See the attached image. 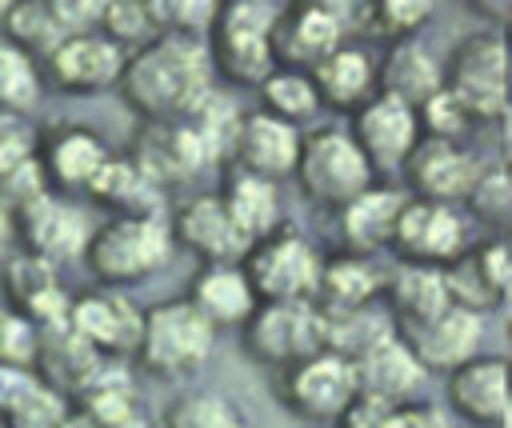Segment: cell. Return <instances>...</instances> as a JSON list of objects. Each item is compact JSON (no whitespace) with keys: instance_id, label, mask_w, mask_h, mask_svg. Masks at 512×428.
Listing matches in <instances>:
<instances>
[{"instance_id":"obj_1","label":"cell","mask_w":512,"mask_h":428,"mask_svg":"<svg viewBox=\"0 0 512 428\" xmlns=\"http://www.w3.org/2000/svg\"><path fill=\"white\" fill-rule=\"evenodd\" d=\"M140 124H188L216 92L204 36H160L128 56L116 84Z\"/></svg>"},{"instance_id":"obj_2","label":"cell","mask_w":512,"mask_h":428,"mask_svg":"<svg viewBox=\"0 0 512 428\" xmlns=\"http://www.w3.org/2000/svg\"><path fill=\"white\" fill-rule=\"evenodd\" d=\"M176 252L168 216H108L84 244V264L100 288H132L156 276Z\"/></svg>"},{"instance_id":"obj_3","label":"cell","mask_w":512,"mask_h":428,"mask_svg":"<svg viewBox=\"0 0 512 428\" xmlns=\"http://www.w3.org/2000/svg\"><path fill=\"white\" fill-rule=\"evenodd\" d=\"M216 336L220 332L184 296H172L144 308V328L132 360L156 380H188L208 364Z\"/></svg>"},{"instance_id":"obj_4","label":"cell","mask_w":512,"mask_h":428,"mask_svg":"<svg viewBox=\"0 0 512 428\" xmlns=\"http://www.w3.org/2000/svg\"><path fill=\"white\" fill-rule=\"evenodd\" d=\"M280 4L264 0H232L216 8V20L204 36L212 72L224 76L228 84L260 88L276 72L272 56V24H276Z\"/></svg>"},{"instance_id":"obj_5","label":"cell","mask_w":512,"mask_h":428,"mask_svg":"<svg viewBox=\"0 0 512 428\" xmlns=\"http://www.w3.org/2000/svg\"><path fill=\"white\" fill-rule=\"evenodd\" d=\"M296 184L304 200H312L316 208L344 212L356 196H364L376 184V172L348 128H316L300 144Z\"/></svg>"},{"instance_id":"obj_6","label":"cell","mask_w":512,"mask_h":428,"mask_svg":"<svg viewBox=\"0 0 512 428\" xmlns=\"http://www.w3.org/2000/svg\"><path fill=\"white\" fill-rule=\"evenodd\" d=\"M512 44L496 28L468 32L444 64V88L476 116V120H500V112L512 104Z\"/></svg>"},{"instance_id":"obj_7","label":"cell","mask_w":512,"mask_h":428,"mask_svg":"<svg viewBox=\"0 0 512 428\" xmlns=\"http://www.w3.org/2000/svg\"><path fill=\"white\" fill-rule=\"evenodd\" d=\"M240 268L260 304H312L320 288L324 256L296 228H276L272 236L248 248Z\"/></svg>"},{"instance_id":"obj_8","label":"cell","mask_w":512,"mask_h":428,"mask_svg":"<svg viewBox=\"0 0 512 428\" xmlns=\"http://www.w3.org/2000/svg\"><path fill=\"white\" fill-rule=\"evenodd\" d=\"M272 392L276 400L296 416V420H340L348 404L360 396L356 392V372L352 360L336 352H316L284 372H272Z\"/></svg>"},{"instance_id":"obj_9","label":"cell","mask_w":512,"mask_h":428,"mask_svg":"<svg viewBox=\"0 0 512 428\" xmlns=\"http://www.w3.org/2000/svg\"><path fill=\"white\" fill-rule=\"evenodd\" d=\"M348 24H352V8H344V4H328V0L280 4L276 24H272L276 68L312 72L320 60H328L336 48H344Z\"/></svg>"},{"instance_id":"obj_10","label":"cell","mask_w":512,"mask_h":428,"mask_svg":"<svg viewBox=\"0 0 512 428\" xmlns=\"http://www.w3.org/2000/svg\"><path fill=\"white\" fill-rule=\"evenodd\" d=\"M248 360L284 372L316 352H324L320 308L316 304H256L248 324L240 328Z\"/></svg>"},{"instance_id":"obj_11","label":"cell","mask_w":512,"mask_h":428,"mask_svg":"<svg viewBox=\"0 0 512 428\" xmlns=\"http://www.w3.org/2000/svg\"><path fill=\"white\" fill-rule=\"evenodd\" d=\"M8 224H12V232L20 236L24 252H28V256H40V260H48V264L84 256V244H88V236H92V232L84 228L80 208H76L68 196L52 192V188H44V192L28 196L24 204H16V208L8 212Z\"/></svg>"},{"instance_id":"obj_12","label":"cell","mask_w":512,"mask_h":428,"mask_svg":"<svg viewBox=\"0 0 512 428\" xmlns=\"http://www.w3.org/2000/svg\"><path fill=\"white\" fill-rule=\"evenodd\" d=\"M108 160H112V148L88 124L68 120V124H48L44 132H36V168L44 184L60 196L88 192Z\"/></svg>"},{"instance_id":"obj_13","label":"cell","mask_w":512,"mask_h":428,"mask_svg":"<svg viewBox=\"0 0 512 428\" xmlns=\"http://www.w3.org/2000/svg\"><path fill=\"white\" fill-rule=\"evenodd\" d=\"M68 328L104 360L120 364L124 356H136L144 308H136L120 288H92L72 296Z\"/></svg>"},{"instance_id":"obj_14","label":"cell","mask_w":512,"mask_h":428,"mask_svg":"<svg viewBox=\"0 0 512 428\" xmlns=\"http://www.w3.org/2000/svg\"><path fill=\"white\" fill-rule=\"evenodd\" d=\"M128 64V52L116 48L104 32H80L68 36L60 48L44 56V84L64 96H96L120 84Z\"/></svg>"},{"instance_id":"obj_15","label":"cell","mask_w":512,"mask_h":428,"mask_svg":"<svg viewBox=\"0 0 512 428\" xmlns=\"http://www.w3.org/2000/svg\"><path fill=\"white\" fill-rule=\"evenodd\" d=\"M404 176H408V188L416 192V200L456 208V204H468L472 188L484 176V164L456 140L420 136V144L404 160Z\"/></svg>"},{"instance_id":"obj_16","label":"cell","mask_w":512,"mask_h":428,"mask_svg":"<svg viewBox=\"0 0 512 428\" xmlns=\"http://www.w3.org/2000/svg\"><path fill=\"white\" fill-rule=\"evenodd\" d=\"M464 248H468V236H464L460 208L408 196L396 224V240H392V252L400 256V264L448 268Z\"/></svg>"},{"instance_id":"obj_17","label":"cell","mask_w":512,"mask_h":428,"mask_svg":"<svg viewBox=\"0 0 512 428\" xmlns=\"http://www.w3.org/2000/svg\"><path fill=\"white\" fill-rule=\"evenodd\" d=\"M420 112L408 108L396 96L376 92L356 116H352V140L360 144L364 160L372 164V172H404V160L412 156V148L420 144Z\"/></svg>"},{"instance_id":"obj_18","label":"cell","mask_w":512,"mask_h":428,"mask_svg":"<svg viewBox=\"0 0 512 428\" xmlns=\"http://www.w3.org/2000/svg\"><path fill=\"white\" fill-rule=\"evenodd\" d=\"M396 336L408 344V352L420 360L424 372H456L460 364H468L472 356H480V336H484V320L468 308H444L432 320H416V324H396Z\"/></svg>"},{"instance_id":"obj_19","label":"cell","mask_w":512,"mask_h":428,"mask_svg":"<svg viewBox=\"0 0 512 428\" xmlns=\"http://www.w3.org/2000/svg\"><path fill=\"white\" fill-rule=\"evenodd\" d=\"M172 240L176 248H188L200 264H240L248 256V240L240 236V228L232 224L220 192H204L184 200L172 212Z\"/></svg>"},{"instance_id":"obj_20","label":"cell","mask_w":512,"mask_h":428,"mask_svg":"<svg viewBox=\"0 0 512 428\" xmlns=\"http://www.w3.org/2000/svg\"><path fill=\"white\" fill-rule=\"evenodd\" d=\"M448 408L480 428H512V376L504 356H472L448 372Z\"/></svg>"},{"instance_id":"obj_21","label":"cell","mask_w":512,"mask_h":428,"mask_svg":"<svg viewBox=\"0 0 512 428\" xmlns=\"http://www.w3.org/2000/svg\"><path fill=\"white\" fill-rule=\"evenodd\" d=\"M128 156L140 164V172L160 192L188 184L212 160V152L204 148V140L196 136L192 124H140Z\"/></svg>"},{"instance_id":"obj_22","label":"cell","mask_w":512,"mask_h":428,"mask_svg":"<svg viewBox=\"0 0 512 428\" xmlns=\"http://www.w3.org/2000/svg\"><path fill=\"white\" fill-rule=\"evenodd\" d=\"M300 144H304V136L296 132V124H288V120H280V116L260 108V112H244L240 116V128H236L228 160H232V168L276 184L284 176H296Z\"/></svg>"},{"instance_id":"obj_23","label":"cell","mask_w":512,"mask_h":428,"mask_svg":"<svg viewBox=\"0 0 512 428\" xmlns=\"http://www.w3.org/2000/svg\"><path fill=\"white\" fill-rule=\"evenodd\" d=\"M444 284L456 308H468L476 316L500 308L508 284H512V244L504 240H484L464 248L448 268H444Z\"/></svg>"},{"instance_id":"obj_24","label":"cell","mask_w":512,"mask_h":428,"mask_svg":"<svg viewBox=\"0 0 512 428\" xmlns=\"http://www.w3.org/2000/svg\"><path fill=\"white\" fill-rule=\"evenodd\" d=\"M0 284H4V304L12 312H20L28 324L52 328V324H64L68 320L72 296L64 292V284L56 276V264L20 252V256H12L4 264Z\"/></svg>"},{"instance_id":"obj_25","label":"cell","mask_w":512,"mask_h":428,"mask_svg":"<svg viewBox=\"0 0 512 428\" xmlns=\"http://www.w3.org/2000/svg\"><path fill=\"white\" fill-rule=\"evenodd\" d=\"M184 300H188L216 332H224V328H244L248 316H252L256 304H260L240 264H200L196 276L188 280Z\"/></svg>"},{"instance_id":"obj_26","label":"cell","mask_w":512,"mask_h":428,"mask_svg":"<svg viewBox=\"0 0 512 428\" xmlns=\"http://www.w3.org/2000/svg\"><path fill=\"white\" fill-rule=\"evenodd\" d=\"M352 372H356V392L368 400H380L388 408L408 404L412 392L420 388V380L428 376L396 332L388 340H380L376 348H368L360 360H352Z\"/></svg>"},{"instance_id":"obj_27","label":"cell","mask_w":512,"mask_h":428,"mask_svg":"<svg viewBox=\"0 0 512 428\" xmlns=\"http://www.w3.org/2000/svg\"><path fill=\"white\" fill-rule=\"evenodd\" d=\"M408 196H400L396 188H368L364 196H356L340 216V240H344V252H356V256H376L384 248H392L396 240V224H400V212H404Z\"/></svg>"},{"instance_id":"obj_28","label":"cell","mask_w":512,"mask_h":428,"mask_svg":"<svg viewBox=\"0 0 512 428\" xmlns=\"http://www.w3.org/2000/svg\"><path fill=\"white\" fill-rule=\"evenodd\" d=\"M308 76L320 92V104H328L336 112H352V116L380 92V68L372 64V56L364 48H352V44L336 48Z\"/></svg>"},{"instance_id":"obj_29","label":"cell","mask_w":512,"mask_h":428,"mask_svg":"<svg viewBox=\"0 0 512 428\" xmlns=\"http://www.w3.org/2000/svg\"><path fill=\"white\" fill-rule=\"evenodd\" d=\"M380 92L420 112L436 92H444V64L420 40L388 44L384 64H380Z\"/></svg>"},{"instance_id":"obj_30","label":"cell","mask_w":512,"mask_h":428,"mask_svg":"<svg viewBox=\"0 0 512 428\" xmlns=\"http://www.w3.org/2000/svg\"><path fill=\"white\" fill-rule=\"evenodd\" d=\"M380 292H384V276L376 272L372 256L336 252V256H324L320 288L312 304L324 312H356V308H372Z\"/></svg>"},{"instance_id":"obj_31","label":"cell","mask_w":512,"mask_h":428,"mask_svg":"<svg viewBox=\"0 0 512 428\" xmlns=\"http://www.w3.org/2000/svg\"><path fill=\"white\" fill-rule=\"evenodd\" d=\"M72 404H76L72 416L84 428H148L144 404H140L132 380L116 364H104V372Z\"/></svg>"},{"instance_id":"obj_32","label":"cell","mask_w":512,"mask_h":428,"mask_svg":"<svg viewBox=\"0 0 512 428\" xmlns=\"http://www.w3.org/2000/svg\"><path fill=\"white\" fill-rule=\"evenodd\" d=\"M88 196L112 216H164V192L140 172V164L128 152L124 156L112 152V160L92 180Z\"/></svg>"},{"instance_id":"obj_33","label":"cell","mask_w":512,"mask_h":428,"mask_svg":"<svg viewBox=\"0 0 512 428\" xmlns=\"http://www.w3.org/2000/svg\"><path fill=\"white\" fill-rule=\"evenodd\" d=\"M220 200L232 216V224L240 228V236L248 244L272 236L280 224V196H276V184L272 180H260L252 172H240V168H228L224 176V188H220Z\"/></svg>"},{"instance_id":"obj_34","label":"cell","mask_w":512,"mask_h":428,"mask_svg":"<svg viewBox=\"0 0 512 428\" xmlns=\"http://www.w3.org/2000/svg\"><path fill=\"white\" fill-rule=\"evenodd\" d=\"M384 292H388V316H392V324L432 320L444 308H452V296H448V284H444V268L400 264Z\"/></svg>"},{"instance_id":"obj_35","label":"cell","mask_w":512,"mask_h":428,"mask_svg":"<svg viewBox=\"0 0 512 428\" xmlns=\"http://www.w3.org/2000/svg\"><path fill=\"white\" fill-rule=\"evenodd\" d=\"M160 428H252L244 408L212 388H184L164 404Z\"/></svg>"},{"instance_id":"obj_36","label":"cell","mask_w":512,"mask_h":428,"mask_svg":"<svg viewBox=\"0 0 512 428\" xmlns=\"http://www.w3.org/2000/svg\"><path fill=\"white\" fill-rule=\"evenodd\" d=\"M44 96V68L0 32V112L28 116Z\"/></svg>"},{"instance_id":"obj_37","label":"cell","mask_w":512,"mask_h":428,"mask_svg":"<svg viewBox=\"0 0 512 428\" xmlns=\"http://www.w3.org/2000/svg\"><path fill=\"white\" fill-rule=\"evenodd\" d=\"M432 4L428 0H376L364 8H352V24H360L364 32L400 44V40H416V32L432 20Z\"/></svg>"},{"instance_id":"obj_38","label":"cell","mask_w":512,"mask_h":428,"mask_svg":"<svg viewBox=\"0 0 512 428\" xmlns=\"http://www.w3.org/2000/svg\"><path fill=\"white\" fill-rule=\"evenodd\" d=\"M260 100L264 112L288 120V124H304L320 112V92L312 84L308 72H292V68H276L264 84H260Z\"/></svg>"},{"instance_id":"obj_39","label":"cell","mask_w":512,"mask_h":428,"mask_svg":"<svg viewBox=\"0 0 512 428\" xmlns=\"http://www.w3.org/2000/svg\"><path fill=\"white\" fill-rule=\"evenodd\" d=\"M96 32H104L116 48H124L128 56L140 52L144 44L160 40V24H156V12L152 4L144 0H112V4H100V24Z\"/></svg>"},{"instance_id":"obj_40","label":"cell","mask_w":512,"mask_h":428,"mask_svg":"<svg viewBox=\"0 0 512 428\" xmlns=\"http://www.w3.org/2000/svg\"><path fill=\"white\" fill-rule=\"evenodd\" d=\"M36 164V132L24 124V116L0 112V184L24 176Z\"/></svg>"},{"instance_id":"obj_41","label":"cell","mask_w":512,"mask_h":428,"mask_svg":"<svg viewBox=\"0 0 512 428\" xmlns=\"http://www.w3.org/2000/svg\"><path fill=\"white\" fill-rule=\"evenodd\" d=\"M476 116L444 88V92H436L424 108H420V132L424 136H436V140H456L460 144V136L468 132V124H472Z\"/></svg>"},{"instance_id":"obj_42","label":"cell","mask_w":512,"mask_h":428,"mask_svg":"<svg viewBox=\"0 0 512 428\" xmlns=\"http://www.w3.org/2000/svg\"><path fill=\"white\" fill-rule=\"evenodd\" d=\"M36 344H40V328L28 324L20 312H12L0 300V364L32 368L36 364Z\"/></svg>"},{"instance_id":"obj_43","label":"cell","mask_w":512,"mask_h":428,"mask_svg":"<svg viewBox=\"0 0 512 428\" xmlns=\"http://www.w3.org/2000/svg\"><path fill=\"white\" fill-rule=\"evenodd\" d=\"M468 204H472V208H476L484 220H500V216L508 212V204H512V192H508V172H504V168H484V176H480V184L472 188Z\"/></svg>"},{"instance_id":"obj_44","label":"cell","mask_w":512,"mask_h":428,"mask_svg":"<svg viewBox=\"0 0 512 428\" xmlns=\"http://www.w3.org/2000/svg\"><path fill=\"white\" fill-rule=\"evenodd\" d=\"M384 428H452V424H448V416H444L440 408L408 400V404H396V408L388 412Z\"/></svg>"},{"instance_id":"obj_45","label":"cell","mask_w":512,"mask_h":428,"mask_svg":"<svg viewBox=\"0 0 512 428\" xmlns=\"http://www.w3.org/2000/svg\"><path fill=\"white\" fill-rule=\"evenodd\" d=\"M388 404H380V400H368V396H356L352 404H348V412L336 420L340 428H384V420H388Z\"/></svg>"},{"instance_id":"obj_46","label":"cell","mask_w":512,"mask_h":428,"mask_svg":"<svg viewBox=\"0 0 512 428\" xmlns=\"http://www.w3.org/2000/svg\"><path fill=\"white\" fill-rule=\"evenodd\" d=\"M496 156H500V168L512 172V104L496 120Z\"/></svg>"},{"instance_id":"obj_47","label":"cell","mask_w":512,"mask_h":428,"mask_svg":"<svg viewBox=\"0 0 512 428\" xmlns=\"http://www.w3.org/2000/svg\"><path fill=\"white\" fill-rule=\"evenodd\" d=\"M484 16H488L492 28L504 32V40L512 44V0H504V4H484Z\"/></svg>"},{"instance_id":"obj_48","label":"cell","mask_w":512,"mask_h":428,"mask_svg":"<svg viewBox=\"0 0 512 428\" xmlns=\"http://www.w3.org/2000/svg\"><path fill=\"white\" fill-rule=\"evenodd\" d=\"M500 316H504V328L512 332V284H508V292H504V300H500V308H496Z\"/></svg>"},{"instance_id":"obj_49","label":"cell","mask_w":512,"mask_h":428,"mask_svg":"<svg viewBox=\"0 0 512 428\" xmlns=\"http://www.w3.org/2000/svg\"><path fill=\"white\" fill-rule=\"evenodd\" d=\"M68 428H84V424H80V420H76V416H72V420H68Z\"/></svg>"},{"instance_id":"obj_50","label":"cell","mask_w":512,"mask_h":428,"mask_svg":"<svg viewBox=\"0 0 512 428\" xmlns=\"http://www.w3.org/2000/svg\"><path fill=\"white\" fill-rule=\"evenodd\" d=\"M508 376H512V356H508Z\"/></svg>"},{"instance_id":"obj_51","label":"cell","mask_w":512,"mask_h":428,"mask_svg":"<svg viewBox=\"0 0 512 428\" xmlns=\"http://www.w3.org/2000/svg\"><path fill=\"white\" fill-rule=\"evenodd\" d=\"M0 428H4V424H0Z\"/></svg>"}]
</instances>
